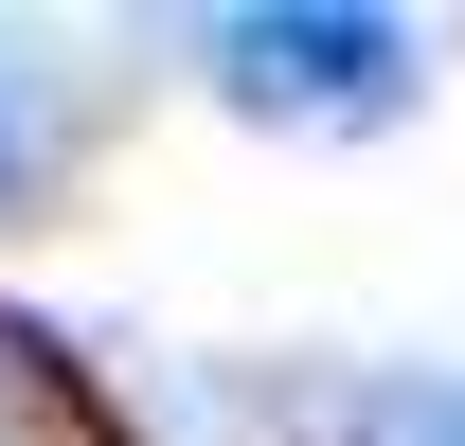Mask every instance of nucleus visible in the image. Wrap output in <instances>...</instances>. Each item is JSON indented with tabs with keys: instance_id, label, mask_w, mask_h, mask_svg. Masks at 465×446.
<instances>
[{
	"instance_id": "f257e3e1",
	"label": "nucleus",
	"mask_w": 465,
	"mask_h": 446,
	"mask_svg": "<svg viewBox=\"0 0 465 446\" xmlns=\"http://www.w3.org/2000/svg\"><path fill=\"white\" fill-rule=\"evenodd\" d=\"M215 90L251 125H322V143L341 125H394L411 108V18H358V0H322V18H287V0L269 18H215Z\"/></svg>"
},
{
	"instance_id": "f03ea898",
	"label": "nucleus",
	"mask_w": 465,
	"mask_h": 446,
	"mask_svg": "<svg viewBox=\"0 0 465 446\" xmlns=\"http://www.w3.org/2000/svg\"><path fill=\"white\" fill-rule=\"evenodd\" d=\"M358 446H465V375H430V393H376V429Z\"/></svg>"
},
{
	"instance_id": "7ed1b4c3",
	"label": "nucleus",
	"mask_w": 465,
	"mask_h": 446,
	"mask_svg": "<svg viewBox=\"0 0 465 446\" xmlns=\"http://www.w3.org/2000/svg\"><path fill=\"white\" fill-rule=\"evenodd\" d=\"M0 161H18V143H0Z\"/></svg>"
}]
</instances>
